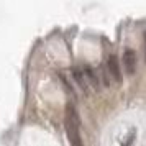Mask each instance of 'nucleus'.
Returning <instances> with one entry per match:
<instances>
[{
  "label": "nucleus",
  "instance_id": "f257e3e1",
  "mask_svg": "<svg viewBox=\"0 0 146 146\" xmlns=\"http://www.w3.org/2000/svg\"><path fill=\"white\" fill-rule=\"evenodd\" d=\"M66 131L71 141V146H84L79 133V115L72 105H67L66 108Z\"/></svg>",
  "mask_w": 146,
  "mask_h": 146
},
{
  "label": "nucleus",
  "instance_id": "f03ea898",
  "mask_svg": "<svg viewBox=\"0 0 146 146\" xmlns=\"http://www.w3.org/2000/svg\"><path fill=\"white\" fill-rule=\"evenodd\" d=\"M107 72L115 82H121V67H120L118 58L115 54H110L107 59Z\"/></svg>",
  "mask_w": 146,
  "mask_h": 146
},
{
  "label": "nucleus",
  "instance_id": "7ed1b4c3",
  "mask_svg": "<svg viewBox=\"0 0 146 146\" xmlns=\"http://www.w3.org/2000/svg\"><path fill=\"white\" fill-rule=\"evenodd\" d=\"M136 53L130 49V48H126L125 51H123V69H125V72L128 76H133L135 71H136Z\"/></svg>",
  "mask_w": 146,
  "mask_h": 146
},
{
  "label": "nucleus",
  "instance_id": "20e7f679",
  "mask_svg": "<svg viewBox=\"0 0 146 146\" xmlns=\"http://www.w3.org/2000/svg\"><path fill=\"white\" fill-rule=\"evenodd\" d=\"M82 72H84V77L87 80L89 89H94L95 92H99L100 90V79H99V76H97V72L94 69H90V67H84Z\"/></svg>",
  "mask_w": 146,
  "mask_h": 146
},
{
  "label": "nucleus",
  "instance_id": "39448f33",
  "mask_svg": "<svg viewBox=\"0 0 146 146\" xmlns=\"http://www.w3.org/2000/svg\"><path fill=\"white\" fill-rule=\"evenodd\" d=\"M72 77H74V82L79 86V89L87 95L90 89H89V86H87V80H86V77H84L82 69H79V67H74V69H72Z\"/></svg>",
  "mask_w": 146,
  "mask_h": 146
},
{
  "label": "nucleus",
  "instance_id": "423d86ee",
  "mask_svg": "<svg viewBox=\"0 0 146 146\" xmlns=\"http://www.w3.org/2000/svg\"><path fill=\"white\" fill-rule=\"evenodd\" d=\"M135 141H136V130H135V128H131V130L125 135V138L121 139L120 146H133V143H135Z\"/></svg>",
  "mask_w": 146,
  "mask_h": 146
},
{
  "label": "nucleus",
  "instance_id": "0eeeda50",
  "mask_svg": "<svg viewBox=\"0 0 146 146\" xmlns=\"http://www.w3.org/2000/svg\"><path fill=\"white\" fill-rule=\"evenodd\" d=\"M143 38H145V61H146V31H145V35H143Z\"/></svg>",
  "mask_w": 146,
  "mask_h": 146
}]
</instances>
